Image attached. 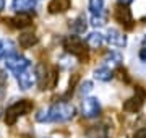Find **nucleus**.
Instances as JSON below:
<instances>
[{
    "label": "nucleus",
    "instance_id": "nucleus-7",
    "mask_svg": "<svg viewBox=\"0 0 146 138\" xmlns=\"http://www.w3.org/2000/svg\"><path fill=\"white\" fill-rule=\"evenodd\" d=\"M143 102H145V91L141 90V88H138L135 94L123 102V111H127V112L140 111L141 106H143Z\"/></svg>",
    "mask_w": 146,
    "mask_h": 138
},
{
    "label": "nucleus",
    "instance_id": "nucleus-1",
    "mask_svg": "<svg viewBox=\"0 0 146 138\" xmlns=\"http://www.w3.org/2000/svg\"><path fill=\"white\" fill-rule=\"evenodd\" d=\"M75 117V107L70 102H55L47 109V122H67Z\"/></svg>",
    "mask_w": 146,
    "mask_h": 138
},
{
    "label": "nucleus",
    "instance_id": "nucleus-5",
    "mask_svg": "<svg viewBox=\"0 0 146 138\" xmlns=\"http://www.w3.org/2000/svg\"><path fill=\"white\" fill-rule=\"evenodd\" d=\"M99 112H101V104L96 98H86L83 101V104H81V114H83V117L94 119V117L99 115Z\"/></svg>",
    "mask_w": 146,
    "mask_h": 138
},
{
    "label": "nucleus",
    "instance_id": "nucleus-26",
    "mask_svg": "<svg viewBox=\"0 0 146 138\" xmlns=\"http://www.w3.org/2000/svg\"><path fill=\"white\" fill-rule=\"evenodd\" d=\"M131 2H133V0H119V3H122V5H128Z\"/></svg>",
    "mask_w": 146,
    "mask_h": 138
},
{
    "label": "nucleus",
    "instance_id": "nucleus-22",
    "mask_svg": "<svg viewBox=\"0 0 146 138\" xmlns=\"http://www.w3.org/2000/svg\"><path fill=\"white\" fill-rule=\"evenodd\" d=\"M91 90H93V83L91 81H84L83 85H81V88H80V93L81 94H88Z\"/></svg>",
    "mask_w": 146,
    "mask_h": 138
},
{
    "label": "nucleus",
    "instance_id": "nucleus-6",
    "mask_svg": "<svg viewBox=\"0 0 146 138\" xmlns=\"http://www.w3.org/2000/svg\"><path fill=\"white\" fill-rule=\"evenodd\" d=\"M114 18H115V21L120 23L122 26L133 28V16H131V11L128 10L127 5H122V3H120L114 11Z\"/></svg>",
    "mask_w": 146,
    "mask_h": 138
},
{
    "label": "nucleus",
    "instance_id": "nucleus-27",
    "mask_svg": "<svg viewBox=\"0 0 146 138\" xmlns=\"http://www.w3.org/2000/svg\"><path fill=\"white\" fill-rule=\"evenodd\" d=\"M3 7H5V0H0V11L3 10Z\"/></svg>",
    "mask_w": 146,
    "mask_h": 138
},
{
    "label": "nucleus",
    "instance_id": "nucleus-23",
    "mask_svg": "<svg viewBox=\"0 0 146 138\" xmlns=\"http://www.w3.org/2000/svg\"><path fill=\"white\" fill-rule=\"evenodd\" d=\"M138 55H140V60L146 62V37H145V41H143V46H141V49H140V52H138Z\"/></svg>",
    "mask_w": 146,
    "mask_h": 138
},
{
    "label": "nucleus",
    "instance_id": "nucleus-3",
    "mask_svg": "<svg viewBox=\"0 0 146 138\" xmlns=\"http://www.w3.org/2000/svg\"><path fill=\"white\" fill-rule=\"evenodd\" d=\"M63 47L67 49L68 54H72L78 58H86V49H84V42L78 36H68L63 41Z\"/></svg>",
    "mask_w": 146,
    "mask_h": 138
},
{
    "label": "nucleus",
    "instance_id": "nucleus-12",
    "mask_svg": "<svg viewBox=\"0 0 146 138\" xmlns=\"http://www.w3.org/2000/svg\"><path fill=\"white\" fill-rule=\"evenodd\" d=\"M10 23H11V26H13V28L25 29V28L31 26L33 20H31V16L28 15V13H18L16 16H13V18L10 20Z\"/></svg>",
    "mask_w": 146,
    "mask_h": 138
},
{
    "label": "nucleus",
    "instance_id": "nucleus-25",
    "mask_svg": "<svg viewBox=\"0 0 146 138\" xmlns=\"http://www.w3.org/2000/svg\"><path fill=\"white\" fill-rule=\"evenodd\" d=\"M133 138H146V128H143V130H140V132H136V135Z\"/></svg>",
    "mask_w": 146,
    "mask_h": 138
},
{
    "label": "nucleus",
    "instance_id": "nucleus-20",
    "mask_svg": "<svg viewBox=\"0 0 146 138\" xmlns=\"http://www.w3.org/2000/svg\"><path fill=\"white\" fill-rule=\"evenodd\" d=\"M88 8H89V11H91L93 15L104 13V0H89Z\"/></svg>",
    "mask_w": 146,
    "mask_h": 138
},
{
    "label": "nucleus",
    "instance_id": "nucleus-15",
    "mask_svg": "<svg viewBox=\"0 0 146 138\" xmlns=\"http://www.w3.org/2000/svg\"><path fill=\"white\" fill-rule=\"evenodd\" d=\"M16 52V46L10 39H2L0 41V58H7Z\"/></svg>",
    "mask_w": 146,
    "mask_h": 138
},
{
    "label": "nucleus",
    "instance_id": "nucleus-9",
    "mask_svg": "<svg viewBox=\"0 0 146 138\" xmlns=\"http://www.w3.org/2000/svg\"><path fill=\"white\" fill-rule=\"evenodd\" d=\"M106 41H107L110 46H115V47H125L127 46V36L122 31L115 29V28H110L109 31H107Z\"/></svg>",
    "mask_w": 146,
    "mask_h": 138
},
{
    "label": "nucleus",
    "instance_id": "nucleus-13",
    "mask_svg": "<svg viewBox=\"0 0 146 138\" xmlns=\"http://www.w3.org/2000/svg\"><path fill=\"white\" fill-rule=\"evenodd\" d=\"M37 76H42V80H44V81L41 83L42 90H52L54 86H55V83H57V80H58L57 70H49L47 73L37 75Z\"/></svg>",
    "mask_w": 146,
    "mask_h": 138
},
{
    "label": "nucleus",
    "instance_id": "nucleus-21",
    "mask_svg": "<svg viewBox=\"0 0 146 138\" xmlns=\"http://www.w3.org/2000/svg\"><path fill=\"white\" fill-rule=\"evenodd\" d=\"M91 25L93 26H104L106 25V16L104 13H99V15H93V18H91Z\"/></svg>",
    "mask_w": 146,
    "mask_h": 138
},
{
    "label": "nucleus",
    "instance_id": "nucleus-2",
    "mask_svg": "<svg viewBox=\"0 0 146 138\" xmlns=\"http://www.w3.org/2000/svg\"><path fill=\"white\" fill-rule=\"evenodd\" d=\"M33 109V102L28 99H21V101L11 104L5 112V122L7 125H13V123L20 119L21 115H26L28 112Z\"/></svg>",
    "mask_w": 146,
    "mask_h": 138
},
{
    "label": "nucleus",
    "instance_id": "nucleus-29",
    "mask_svg": "<svg viewBox=\"0 0 146 138\" xmlns=\"http://www.w3.org/2000/svg\"><path fill=\"white\" fill-rule=\"evenodd\" d=\"M2 112H3V111H2V109H0V117H2Z\"/></svg>",
    "mask_w": 146,
    "mask_h": 138
},
{
    "label": "nucleus",
    "instance_id": "nucleus-17",
    "mask_svg": "<svg viewBox=\"0 0 146 138\" xmlns=\"http://www.w3.org/2000/svg\"><path fill=\"white\" fill-rule=\"evenodd\" d=\"M106 41V36L104 34H101V33H89L88 36H86V44H88L91 49H99Z\"/></svg>",
    "mask_w": 146,
    "mask_h": 138
},
{
    "label": "nucleus",
    "instance_id": "nucleus-24",
    "mask_svg": "<svg viewBox=\"0 0 146 138\" xmlns=\"http://www.w3.org/2000/svg\"><path fill=\"white\" fill-rule=\"evenodd\" d=\"M7 81V75L3 70H0V86H3V83Z\"/></svg>",
    "mask_w": 146,
    "mask_h": 138
},
{
    "label": "nucleus",
    "instance_id": "nucleus-18",
    "mask_svg": "<svg viewBox=\"0 0 146 138\" xmlns=\"http://www.w3.org/2000/svg\"><path fill=\"white\" fill-rule=\"evenodd\" d=\"M20 46L21 47H25V49H29V47H33V46H36L37 44V36L36 34H33V33H25V34H21L20 36Z\"/></svg>",
    "mask_w": 146,
    "mask_h": 138
},
{
    "label": "nucleus",
    "instance_id": "nucleus-16",
    "mask_svg": "<svg viewBox=\"0 0 146 138\" xmlns=\"http://www.w3.org/2000/svg\"><path fill=\"white\" fill-rule=\"evenodd\" d=\"M94 78L99 81H110L114 78V72H112L110 67L102 65V67H98V68L94 70Z\"/></svg>",
    "mask_w": 146,
    "mask_h": 138
},
{
    "label": "nucleus",
    "instance_id": "nucleus-14",
    "mask_svg": "<svg viewBox=\"0 0 146 138\" xmlns=\"http://www.w3.org/2000/svg\"><path fill=\"white\" fill-rule=\"evenodd\" d=\"M104 62H106L107 67L115 68V67H119V65L123 62V57H122V54H120V52L109 50V52H106V55H104Z\"/></svg>",
    "mask_w": 146,
    "mask_h": 138
},
{
    "label": "nucleus",
    "instance_id": "nucleus-28",
    "mask_svg": "<svg viewBox=\"0 0 146 138\" xmlns=\"http://www.w3.org/2000/svg\"><path fill=\"white\" fill-rule=\"evenodd\" d=\"M2 96H3V90H2V86H0V99H2Z\"/></svg>",
    "mask_w": 146,
    "mask_h": 138
},
{
    "label": "nucleus",
    "instance_id": "nucleus-19",
    "mask_svg": "<svg viewBox=\"0 0 146 138\" xmlns=\"http://www.w3.org/2000/svg\"><path fill=\"white\" fill-rule=\"evenodd\" d=\"M70 26H72L73 33H76V34L84 33V31H86V16H84V15L76 16V18L72 21V25H70Z\"/></svg>",
    "mask_w": 146,
    "mask_h": 138
},
{
    "label": "nucleus",
    "instance_id": "nucleus-4",
    "mask_svg": "<svg viewBox=\"0 0 146 138\" xmlns=\"http://www.w3.org/2000/svg\"><path fill=\"white\" fill-rule=\"evenodd\" d=\"M5 65L7 68L11 70L13 73H21V72H25L26 68H29V65H31V62L28 60L26 57H23V55H20V54H13V55H10V57L5 58Z\"/></svg>",
    "mask_w": 146,
    "mask_h": 138
},
{
    "label": "nucleus",
    "instance_id": "nucleus-8",
    "mask_svg": "<svg viewBox=\"0 0 146 138\" xmlns=\"http://www.w3.org/2000/svg\"><path fill=\"white\" fill-rule=\"evenodd\" d=\"M36 80H37V73L31 68H26L25 72H21V73L16 75V81H18V85H20L21 90H29V88H33V85L36 83Z\"/></svg>",
    "mask_w": 146,
    "mask_h": 138
},
{
    "label": "nucleus",
    "instance_id": "nucleus-10",
    "mask_svg": "<svg viewBox=\"0 0 146 138\" xmlns=\"http://www.w3.org/2000/svg\"><path fill=\"white\" fill-rule=\"evenodd\" d=\"M70 7H72V0H50L47 10L52 15H57V13H65L67 10H70Z\"/></svg>",
    "mask_w": 146,
    "mask_h": 138
},
{
    "label": "nucleus",
    "instance_id": "nucleus-11",
    "mask_svg": "<svg viewBox=\"0 0 146 138\" xmlns=\"http://www.w3.org/2000/svg\"><path fill=\"white\" fill-rule=\"evenodd\" d=\"M37 0H13L11 2V8L16 13H29L36 8Z\"/></svg>",
    "mask_w": 146,
    "mask_h": 138
}]
</instances>
